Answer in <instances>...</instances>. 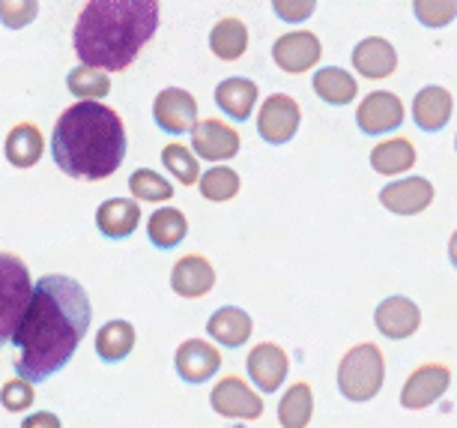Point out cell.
Returning <instances> with one entry per match:
<instances>
[{
    "label": "cell",
    "mask_w": 457,
    "mask_h": 428,
    "mask_svg": "<svg viewBox=\"0 0 457 428\" xmlns=\"http://www.w3.org/2000/svg\"><path fill=\"white\" fill-rule=\"evenodd\" d=\"M93 303L79 279L48 273L33 285L30 306L12 336L15 374L42 383L63 372L90 332Z\"/></svg>",
    "instance_id": "obj_1"
},
{
    "label": "cell",
    "mask_w": 457,
    "mask_h": 428,
    "mask_svg": "<svg viewBox=\"0 0 457 428\" xmlns=\"http://www.w3.org/2000/svg\"><path fill=\"white\" fill-rule=\"evenodd\" d=\"M159 30V0H87L72 30L84 66L123 72Z\"/></svg>",
    "instance_id": "obj_2"
},
{
    "label": "cell",
    "mask_w": 457,
    "mask_h": 428,
    "mask_svg": "<svg viewBox=\"0 0 457 428\" xmlns=\"http://www.w3.org/2000/svg\"><path fill=\"white\" fill-rule=\"evenodd\" d=\"M126 126L114 108L102 102H75L57 117L51 135V156L66 177L96 183L126 159Z\"/></svg>",
    "instance_id": "obj_3"
},
{
    "label": "cell",
    "mask_w": 457,
    "mask_h": 428,
    "mask_svg": "<svg viewBox=\"0 0 457 428\" xmlns=\"http://www.w3.org/2000/svg\"><path fill=\"white\" fill-rule=\"evenodd\" d=\"M338 392L347 401H356V405H365L383 390V381H386V359H383V350L377 345H356L350 348L347 354L341 357L338 363Z\"/></svg>",
    "instance_id": "obj_4"
},
{
    "label": "cell",
    "mask_w": 457,
    "mask_h": 428,
    "mask_svg": "<svg viewBox=\"0 0 457 428\" xmlns=\"http://www.w3.org/2000/svg\"><path fill=\"white\" fill-rule=\"evenodd\" d=\"M33 297L30 270L19 255L0 252V350L12 341Z\"/></svg>",
    "instance_id": "obj_5"
},
{
    "label": "cell",
    "mask_w": 457,
    "mask_h": 428,
    "mask_svg": "<svg viewBox=\"0 0 457 428\" xmlns=\"http://www.w3.org/2000/svg\"><path fill=\"white\" fill-rule=\"evenodd\" d=\"M210 405L224 419H239V423H254L263 416V399L252 383L239 374H224L210 392Z\"/></svg>",
    "instance_id": "obj_6"
},
{
    "label": "cell",
    "mask_w": 457,
    "mask_h": 428,
    "mask_svg": "<svg viewBox=\"0 0 457 428\" xmlns=\"http://www.w3.org/2000/svg\"><path fill=\"white\" fill-rule=\"evenodd\" d=\"M299 126H302V108L287 93H272V97H266L261 111H257V135H261L266 144H272V147L290 144L296 138Z\"/></svg>",
    "instance_id": "obj_7"
},
{
    "label": "cell",
    "mask_w": 457,
    "mask_h": 428,
    "mask_svg": "<svg viewBox=\"0 0 457 428\" xmlns=\"http://www.w3.org/2000/svg\"><path fill=\"white\" fill-rule=\"evenodd\" d=\"M192 135V153L201 156L204 162H212V165H224L230 162L243 147V138H239L237 126L224 123L219 117H204L195 123Z\"/></svg>",
    "instance_id": "obj_8"
},
{
    "label": "cell",
    "mask_w": 457,
    "mask_h": 428,
    "mask_svg": "<svg viewBox=\"0 0 457 428\" xmlns=\"http://www.w3.org/2000/svg\"><path fill=\"white\" fill-rule=\"evenodd\" d=\"M320 55H323L320 37L312 30H290L275 39L272 46V63L287 75L312 72L320 63Z\"/></svg>",
    "instance_id": "obj_9"
},
{
    "label": "cell",
    "mask_w": 457,
    "mask_h": 428,
    "mask_svg": "<svg viewBox=\"0 0 457 428\" xmlns=\"http://www.w3.org/2000/svg\"><path fill=\"white\" fill-rule=\"evenodd\" d=\"M452 387V369L443 363H425L401 387V407L407 410H425L434 401H439Z\"/></svg>",
    "instance_id": "obj_10"
},
{
    "label": "cell",
    "mask_w": 457,
    "mask_h": 428,
    "mask_svg": "<svg viewBox=\"0 0 457 428\" xmlns=\"http://www.w3.org/2000/svg\"><path fill=\"white\" fill-rule=\"evenodd\" d=\"M245 369H248V378H252L257 392L272 396V392H278L281 383L287 381L290 357H287V350L281 345H275V341H261V345H254L248 350Z\"/></svg>",
    "instance_id": "obj_11"
},
{
    "label": "cell",
    "mask_w": 457,
    "mask_h": 428,
    "mask_svg": "<svg viewBox=\"0 0 457 428\" xmlns=\"http://www.w3.org/2000/svg\"><path fill=\"white\" fill-rule=\"evenodd\" d=\"M153 120L165 135H186L197 123V99L186 88H165L153 99Z\"/></svg>",
    "instance_id": "obj_12"
},
{
    "label": "cell",
    "mask_w": 457,
    "mask_h": 428,
    "mask_svg": "<svg viewBox=\"0 0 457 428\" xmlns=\"http://www.w3.org/2000/svg\"><path fill=\"white\" fill-rule=\"evenodd\" d=\"M174 369L183 383H210L221 369V350L206 339H186L174 354Z\"/></svg>",
    "instance_id": "obj_13"
},
{
    "label": "cell",
    "mask_w": 457,
    "mask_h": 428,
    "mask_svg": "<svg viewBox=\"0 0 457 428\" xmlns=\"http://www.w3.org/2000/svg\"><path fill=\"white\" fill-rule=\"evenodd\" d=\"M434 183L425 177H401L379 189V204L392 216H419L434 204Z\"/></svg>",
    "instance_id": "obj_14"
},
{
    "label": "cell",
    "mask_w": 457,
    "mask_h": 428,
    "mask_svg": "<svg viewBox=\"0 0 457 428\" xmlns=\"http://www.w3.org/2000/svg\"><path fill=\"white\" fill-rule=\"evenodd\" d=\"M356 123L365 135H389L403 126V102L392 90H374L359 102Z\"/></svg>",
    "instance_id": "obj_15"
},
{
    "label": "cell",
    "mask_w": 457,
    "mask_h": 428,
    "mask_svg": "<svg viewBox=\"0 0 457 428\" xmlns=\"http://www.w3.org/2000/svg\"><path fill=\"white\" fill-rule=\"evenodd\" d=\"M374 327L379 330V336L386 339H410L416 336L419 327H421V309L412 303L410 297H386L383 303L374 309Z\"/></svg>",
    "instance_id": "obj_16"
},
{
    "label": "cell",
    "mask_w": 457,
    "mask_h": 428,
    "mask_svg": "<svg viewBox=\"0 0 457 428\" xmlns=\"http://www.w3.org/2000/svg\"><path fill=\"white\" fill-rule=\"evenodd\" d=\"M215 288V267L204 255H183L170 270V290L183 299H201Z\"/></svg>",
    "instance_id": "obj_17"
},
{
    "label": "cell",
    "mask_w": 457,
    "mask_h": 428,
    "mask_svg": "<svg viewBox=\"0 0 457 428\" xmlns=\"http://www.w3.org/2000/svg\"><path fill=\"white\" fill-rule=\"evenodd\" d=\"M353 70L370 81L389 79L398 70V48L386 37H365L353 48Z\"/></svg>",
    "instance_id": "obj_18"
},
{
    "label": "cell",
    "mask_w": 457,
    "mask_h": 428,
    "mask_svg": "<svg viewBox=\"0 0 457 428\" xmlns=\"http://www.w3.org/2000/svg\"><path fill=\"white\" fill-rule=\"evenodd\" d=\"M254 332V321L252 315L239 306H221L210 315L206 321V336H212V341L219 348H228V350H237L243 348Z\"/></svg>",
    "instance_id": "obj_19"
},
{
    "label": "cell",
    "mask_w": 457,
    "mask_h": 428,
    "mask_svg": "<svg viewBox=\"0 0 457 428\" xmlns=\"http://www.w3.org/2000/svg\"><path fill=\"white\" fill-rule=\"evenodd\" d=\"M452 111H454L452 93L445 88H439V84H428V88H421L416 93V99H412V120H416V126L421 132L445 130L448 120H452Z\"/></svg>",
    "instance_id": "obj_20"
},
{
    "label": "cell",
    "mask_w": 457,
    "mask_h": 428,
    "mask_svg": "<svg viewBox=\"0 0 457 428\" xmlns=\"http://www.w3.org/2000/svg\"><path fill=\"white\" fill-rule=\"evenodd\" d=\"M141 225V207L132 198H108L96 207V228L105 239H129Z\"/></svg>",
    "instance_id": "obj_21"
},
{
    "label": "cell",
    "mask_w": 457,
    "mask_h": 428,
    "mask_svg": "<svg viewBox=\"0 0 457 428\" xmlns=\"http://www.w3.org/2000/svg\"><path fill=\"white\" fill-rule=\"evenodd\" d=\"M215 105L219 111H224V117L230 120H248L254 114L257 99H261V90L252 79H243V75H230L224 79L212 93Z\"/></svg>",
    "instance_id": "obj_22"
},
{
    "label": "cell",
    "mask_w": 457,
    "mask_h": 428,
    "mask_svg": "<svg viewBox=\"0 0 457 428\" xmlns=\"http://www.w3.org/2000/svg\"><path fill=\"white\" fill-rule=\"evenodd\" d=\"M42 153H46V135L37 123H15L10 132H6L4 141V156L12 168H33L39 165Z\"/></svg>",
    "instance_id": "obj_23"
},
{
    "label": "cell",
    "mask_w": 457,
    "mask_h": 428,
    "mask_svg": "<svg viewBox=\"0 0 457 428\" xmlns=\"http://www.w3.org/2000/svg\"><path fill=\"white\" fill-rule=\"evenodd\" d=\"M412 165H416V144L410 138H403V135L379 141L374 144V150H370V168L383 177H401V174H407Z\"/></svg>",
    "instance_id": "obj_24"
},
{
    "label": "cell",
    "mask_w": 457,
    "mask_h": 428,
    "mask_svg": "<svg viewBox=\"0 0 457 428\" xmlns=\"http://www.w3.org/2000/svg\"><path fill=\"white\" fill-rule=\"evenodd\" d=\"M312 88L326 105H335V108L350 105V102L359 97L356 79H353L347 70H341V66H320V70L314 72Z\"/></svg>",
    "instance_id": "obj_25"
},
{
    "label": "cell",
    "mask_w": 457,
    "mask_h": 428,
    "mask_svg": "<svg viewBox=\"0 0 457 428\" xmlns=\"http://www.w3.org/2000/svg\"><path fill=\"white\" fill-rule=\"evenodd\" d=\"M135 341H137L135 323L114 318V321L102 323V330L96 332V357L102 363H123L135 350Z\"/></svg>",
    "instance_id": "obj_26"
},
{
    "label": "cell",
    "mask_w": 457,
    "mask_h": 428,
    "mask_svg": "<svg viewBox=\"0 0 457 428\" xmlns=\"http://www.w3.org/2000/svg\"><path fill=\"white\" fill-rule=\"evenodd\" d=\"M146 237H150V243L162 252L177 249V246L188 237L186 213L177 207H159L150 216V222H146Z\"/></svg>",
    "instance_id": "obj_27"
},
{
    "label": "cell",
    "mask_w": 457,
    "mask_h": 428,
    "mask_svg": "<svg viewBox=\"0 0 457 428\" xmlns=\"http://www.w3.org/2000/svg\"><path fill=\"white\" fill-rule=\"evenodd\" d=\"M314 419V390L312 383L296 381L278 401V425L281 428H308Z\"/></svg>",
    "instance_id": "obj_28"
},
{
    "label": "cell",
    "mask_w": 457,
    "mask_h": 428,
    "mask_svg": "<svg viewBox=\"0 0 457 428\" xmlns=\"http://www.w3.org/2000/svg\"><path fill=\"white\" fill-rule=\"evenodd\" d=\"M210 48L215 57L224 60V63H234V60L243 57L248 48V28L239 19H234V15L215 21L210 30Z\"/></svg>",
    "instance_id": "obj_29"
},
{
    "label": "cell",
    "mask_w": 457,
    "mask_h": 428,
    "mask_svg": "<svg viewBox=\"0 0 457 428\" xmlns=\"http://www.w3.org/2000/svg\"><path fill=\"white\" fill-rule=\"evenodd\" d=\"M197 186H201V195L206 201L212 204H224V201H234L239 195V186L243 180L234 168L228 165H215V168H206L201 177H197Z\"/></svg>",
    "instance_id": "obj_30"
},
{
    "label": "cell",
    "mask_w": 457,
    "mask_h": 428,
    "mask_svg": "<svg viewBox=\"0 0 457 428\" xmlns=\"http://www.w3.org/2000/svg\"><path fill=\"white\" fill-rule=\"evenodd\" d=\"M66 88L72 97H79V102H99L102 97L111 93V75L93 66L79 63L72 72L66 75Z\"/></svg>",
    "instance_id": "obj_31"
},
{
    "label": "cell",
    "mask_w": 457,
    "mask_h": 428,
    "mask_svg": "<svg viewBox=\"0 0 457 428\" xmlns=\"http://www.w3.org/2000/svg\"><path fill=\"white\" fill-rule=\"evenodd\" d=\"M129 192L135 195V201H146V204H168L174 198V183L168 177H162L159 171L150 168H137L129 177Z\"/></svg>",
    "instance_id": "obj_32"
},
{
    "label": "cell",
    "mask_w": 457,
    "mask_h": 428,
    "mask_svg": "<svg viewBox=\"0 0 457 428\" xmlns=\"http://www.w3.org/2000/svg\"><path fill=\"white\" fill-rule=\"evenodd\" d=\"M162 165L170 171V177H177L179 186H195L197 177H201L197 156L186 144H168V147L162 150Z\"/></svg>",
    "instance_id": "obj_33"
},
{
    "label": "cell",
    "mask_w": 457,
    "mask_h": 428,
    "mask_svg": "<svg viewBox=\"0 0 457 428\" xmlns=\"http://www.w3.org/2000/svg\"><path fill=\"white\" fill-rule=\"evenodd\" d=\"M412 15L421 28H448L457 19V0H412Z\"/></svg>",
    "instance_id": "obj_34"
},
{
    "label": "cell",
    "mask_w": 457,
    "mask_h": 428,
    "mask_svg": "<svg viewBox=\"0 0 457 428\" xmlns=\"http://www.w3.org/2000/svg\"><path fill=\"white\" fill-rule=\"evenodd\" d=\"M39 0H0V24L6 30H24L37 21Z\"/></svg>",
    "instance_id": "obj_35"
},
{
    "label": "cell",
    "mask_w": 457,
    "mask_h": 428,
    "mask_svg": "<svg viewBox=\"0 0 457 428\" xmlns=\"http://www.w3.org/2000/svg\"><path fill=\"white\" fill-rule=\"evenodd\" d=\"M33 401H37V390L28 381L15 378L0 387V405L10 410V414H24V410L33 407Z\"/></svg>",
    "instance_id": "obj_36"
},
{
    "label": "cell",
    "mask_w": 457,
    "mask_h": 428,
    "mask_svg": "<svg viewBox=\"0 0 457 428\" xmlns=\"http://www.w3.org/2000/svg\"><path fill=\"white\" fill-rule=\"evenodd\" d=\"M275 19H281L284 24H302L308 21L317 10V0H270Z\"/></svg>",
    "instance_id": "obj_37"
},
{
    "label": "cell",
    "mask_w": 457,
    "mask_h": 428,
    "mask_svg": "<svg viewBox=\"0 0 457 428\" xmlns=\"http://www.w3.org/2000/svg\"><path fill=\"white\" fill-rule=\"evenodd\" d=\"M21 428H63V423L51 410H33V414L21 419Z\"/></svg>",
    "instance_id": "obj_38"
},
{
    "label": "cell",
    "mask_w": 457,
    "mask_h": 428,
    "mask_svg": "<svg viewBox=\"0 0 457 428\" xmlns=\"http://www.w3.org/2000/svg\"><path fill=\"white\" fill-rule=\"evenodd\" d=\"M448 261H452L457 270V231L452 234V239H448Z\"/></svg>",
    "instance_id": "obj_39"
},
{
    "label": "cell",
    "mask_w": 457,
    "mask_h": 428,
    "mask_svg": "<svg viewBox=\"0 0 457 428\" xmlns=\"http://www.w3.org/2000/svg\"><path fill=\"white\" fill-rule=\"evenodd\" d=\"M454 150H457V135H454Z\"/></svg>",
    "instance_id": "obj_40"
}]
</instances>
